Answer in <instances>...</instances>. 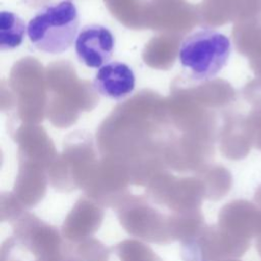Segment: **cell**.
I'll list each match as a JSON object with an SVG mask.
<instances>
[{"instance_id": "cell-2", "label": "cell", "mask_w": 261, "mask_h": 261, "mask_svg": "<svg viewBox=\"0 0 261 261\" xmlns=\"http://www.w3.org/2000/svg\"><path fill=\"white\" fill-rule=\"evenodd\" d=\"M231 52L230 40L220 32L201 29L184 38L178 60L197 81L215 76L227 63Z\"/></svg>"}, {"instance_id": "cell-7", "label": "cell", "mask_w": 261, "mask_h": 261, "mask_svg": "<svg viewBox=\"0 0 261 261\" xmlns=\"http://www.w3.org/2000/svg\"><path fill=\"white\" fill-rule=\"evenodd\" d=\"M255 238H256V249H257L259 255L261 256V218H260L259 226H258L257 233H256Z\"/></svg>"}, {"instance_id": "cell-5", "label": "cell", "mask_w": 261, "mask_h": 261, "mask_svg": "<svg viewBox=\"0 0 261 261\" xmlns=\"http://www.w3.org/2000/svg\"><path fill=\"white\" fill-rule=\"evenodd\" d=\"M261 218V209L246 200H238L225 207L223 226L232 237L249 241L256 236Z\"/></svg>"}, {"instance_id": "cell-6", "label": "cell", "mask_w": 261, "mask_h": 261, "mask_svg": "<svg viewBox=\"0 0 261 261\" xmlns=\"http://www.w3.org/2000/svg\"><path fill=\"white\" fill-rule=\"evenodd\" d=\"M28 27L23 19L14 12L1 11L0 13V49L12 50L21 45Z\"/></svg>"}, {"instance_id": "cell-1", "label": "cell", "mask_w": 261, "mask_h": 261, "mask_svg": "<svg viewBox=\"0 0 261 261\" xmlns=\"http://www.w3.org/2000/svg\"><path fill=\"white\" fill-rule=\"evenodd\" d=\"M79 12L71 0H62L41 8L29 21L27 34L31 44L48 54H61L75 42Z\"/></svg>"}, {"instance_id": "cell-3", "label": "cell", "mask_w": 261, "mask_h": 261, "mask_svg": "<svg viewBox=\"0 0 261 261\" xmlns=\"http://www.w3.org/2000/svg\"><path fill=\"white\" fill-rule=\"evenodd\" d=\"M114 45V36L108 28L91 23L80 30L74 42V50L80 62L88 67L100 68L109 62Z\"/></svg>"}, {"instance_id": "cell-8", "label": "cell", "mask_w": 261, "mask_h": 261, "mask_svg": "<svg viewBox=\"0 0 261 261\" xmlns=\"http://www.w3.org/2000/svg\"><path fill=\"white\" fill-rule=\"evenodd\" d=\"M254 200H255V203L257 204V206L261 209V185L257 188V190L255 192Z\"/></svg>"}, {"instance_id": "cell-4", "label": "cell", "mask_w": 261, "mask_h": 261, "mask_svg": "<svg viewBox=\"0 0 261 261\" xmlns=\"http://www.w3.org/2000/svg\"><path fill=\"white\" fill-rule=\"evenodd\" d=\"M135 86L133 69L120 61H109L98 68L93 81V87L98 94L117 101L129 96Z\"/></svg>"}]
</instances>
